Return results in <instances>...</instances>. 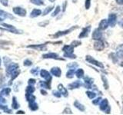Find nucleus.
I'll list each match as a JSON object with an SVG mask.
<instances>
[{"instance_id":"f257e3e1","label":"nucleus","mask_w":123,"mask_h":115,"mask_svg":"<svg viewBox=\"0 0 123 115\" xmlns=\"http://www.w3.org/2000/svg\"><path fill=\"white\" fill-rule=\"evenodd\" d=\"M79 27L78 26H72V28L70 29H68L67 30H64V31H60V32H56L55 34H53L52 37L53 38H59V37H62V36H65V35H66V34H69V33H71L72 31H74L75 29H78Z\"/></svg>"},{"instance_id":"f03ea898","label":"nucleus","mask_w":123,"mask_h":115,"mask_svg":"<svg viewBox=\"0 0 123 115\" xmlns=\"http://www.w3.org/2000/svg\"><path fill=\"white\" fill-rule=\"evenodd\" d=\"M86 61H87V62L90 63L92 64H94V65H95V66H97V67L102 68V69H104V68H105L102 62H100V61H97L96 59L93 58H92L91 55H86Z\"/></svg>"},{"instance_id":"7ed1b4c3","label":"nucleus","mask_w":123,"mask_h":115,"mask_svg":"<svg viewBox=\"0 0 123 115\" xmlns=\"http://www.w3.org/2000/svg\"><path fill=\"white\" fill-rule=\"evenodd\" d=\"M93 48L95 51L101 52V51H102V50H104V48H105V44H104V42L102 41L97 40L94 42Z\"/></svg>"},{"instance_id":"20e7f679","label":"nucleus","mask_w":123,"mask_h":115,"mask_svg":"<svg viewBox=\"0 0 123 115\" xmlns=\"http://www.w3.org/2000/svg\"><path fill=\"white\" fill-rule=\"evenodd\" d=\"M42 58H52V59H56V60H65L62 58H60L59 55L56 53H53V52H50V53H47L45 55H42Z\"/></svg>"},{"instance_id":"39448f33","label":"nucleus","mask_w":123,"mask_h":115,"mask_svg":"<svg viewBox=\"0 0 123 115\" xmlns=\"http://www.w3.org/2000/svg\"><path fill=\"white\" fill-rule=\"evenodd\" d=\"M92 39L93 40H101V38H102V32L100 29H96L95 31L92 32Z\"/></svg>"},{"instance_id":"423d86ee","label":"nucleus","mask_w":123,"mask_h":115,"mask_svg":"<svg viewBox=\"0 0 123 115\" xmlns=\"http://www.w3.org/2000/svg\"><path fill=\"white\" fill-rule=\"evenodd\" d=\"M91 31V26L88 25L85 27V28L82 29V32L79 34V38H87L88 36V34H89Z\"/></svg>"},{"instance_id":"0eeeda50","label":"nucleus","mask_w":123,"mask_h":115,"mask_svg":"<svg viewBox=\"0 0 123 115\" xmlns=\"http://www.w3.org/2000/svg\"><path fill=\"white\" fill-rule=\"evenodd\" d=\"M108 21H109V24L110 27H115L118 22L117 21V15L115 14H110L108 18Z\"/></svg>"},{"instance_id":"6e6552de","label":"nucleus","mask_w":123,"mask_h":115,"mask_svg":"<svg viewBox=\"0 0 123 115\" xmlns=\"http://www.w3.org/2000/svg\"><path fill=\"white\" fill-rule=\"evenodd\" d=\"M94 83V79L90 77H86L84 78V86L87 89H90L92 87V84Z\"/></svg>"},{"instance_id":"1a4fd4ad","label":"nucleus","mask_w":123,"mask_h":115,"mask_svg":"<svg viewBox=\"0 0 123 115\" xmlns=\"http://www.w3.org/2000/svg\"><path fill=\"white\" fill-rule=\"evenodd\" d=\"M74 47L72 45H65L62 48V51L64 52V54L65 55H70V54L74 53Z\"/></svg>"},{"instance_id":"9d476101","label":"nucleus","mask_w":123,"mask_h":115,"mask_svg":"<svg viewBox=\"0 0 123 115\" xmlns=\"http://www.w3.org/2000/svg\"><path fill=\"white\" fill-rule=\"evenodd\" d=\"M40 75L42 78H43L45 80H48V81L51 82L52 80V76L50 75V73L47 71L46 70H42L40 71Z\"/></svg>"},{"instance_id":"9b49d317","label":"nucleus","mask_w":123,"mask_h":115,"mask_svg":"<svg viewBox=\"0 0 123 115\" xmlns=\"http://www.w3.org/2000/svg\"><path fill=\"white\" fill-rule=\"evenodd\" d=\"M13 12H15V14H16L18 15H20V16H25V15H26V10L23 9V8H21V7L14 8Z\"/></svg>"},{"instance_id":"f8f14e48","label":"nucleus","mask_w":123,"mask_h":115,"mask_svg":"<svg viewBox=\"0 0 123 115\" xmlns=\"http://www.w3.org/2000/svg\"><path fill=\"white\" fill-rule=\"evenodd\" d=\"M82 85V82H81L79 80H75V81L68 84V88L70 90H73V89H75V88H79Z\"/></svg>"},{"instance_id":"ddd939ff","label":"nucleus","mask_w":123,"mask_h":115,"mask_svg":"<svg viewBox=\"0 0 123 115\" xmlns=\"http://www.w3.org/2000/svg\"><path fill=\"white\" fill-rule=\"evenodd\" d=\"M109 21H108V19H102L98 24V29H100L102 31L105 30L108 27H109Z\"/></svg>"},{"instance_id":"4468645a","label":"nucleus","mask_w":123,"mask_h":115,"mask_svg":"<svg viewBox=\"0 0 123 115\" xmlns=\"http://www.w3.org/2000/svg\"><path fill=\"white\" fill-rule=\"evenodd\" d=\"M50 73H51L52 75L59 78V77H61V75H62V71L59 67H54L51 69Z\"/></svg>"},{"instance_id":"2eb2a0df","label":"nucleus","mask_w":123,"mask_h":115,"mask_svg":"<svg viewBox=\"0 0 123 115\" xmlns=\"http://www.w3.org/2000/svg\"><path fill=\"white\" fill-rule=\"evenodd\" d=\"M109 106V101H108V100L106 98L103 99V100H102L101 102L99 104V109L102 111H105Z\"/></svg>"},{"instance_id":"dca6fc26","label":"nucleus","mask_w":123,"mask_h":115,"mask_svg":"<svg viewBox=\"0 0 123 115\" xmlns=\"http://www.w3.org/2000/svg\"><path fill=\"white\" fill-rule=\"evenodd\" d=\"M115 54H116L118 59L123 60V44L118 46L116 48V52H115Z\"/></svg>"},{"instance_id":"f3484780","label":"nucleus","mask_w":123,"mask_h":115,"mask_svg":"<svg viewBox=\"0 0 123 115\" xmlns=\"http://www.w3.org/2000/svg\"><path fill=\"white\" fill-rule=\"evenodd\" d=\"M58 90L59 91V92L62 94V95H63L64 97H68V91L62 84H59V85H58Z\"/></svg>"},{"instance_id":"a211bd4d","label":"nucleus","mask_w":123,"mask_h":115,"mask_svg":"<svg viewBox=\"0 0 123 115\" xmlns=\"http://www.w3.org/2000/svg\"><path fill=\"white\" fill-rule=\"evenodd\" d=\"M74 106L76 107L77 109H78L79 110H80V111H85L86 110V107H85V106L82 104H81L79 101H75V102H74Z\"/></svg>"},{"instance_id":"6ab92c4d","label":"nucleus","mask_w":123,"mask_h":115,"mask_svg":"<svg viewBox=\"0 0 123 115\" xmlns=\"http://www.w3.org/2000/svg\"><path fill=\"white\" fill-rule=\"evenodd\" d=\"M28 47L29 48H35V49H37V50H39V51H44V50L46 49L45 44L37 45H29V46H28Z\"/></svg>"},{"instance_id":"aec40b11","label":"nucleus","mask_w":123,"mask_h":115,"mask_svg":"<svg viewBox=\"0 0 123 115\" xmlns=\"http://www.w3.org/2000/svg\"><path fill=\"white\" fill-rule=\"evenodd\" d=\"M84 74H85V72L83 71V69H82V68H78L75 71V76L78 78H84Z\"/></svg>"},{"instance_id":"412c9836","label":"nucleus","mask_w":123,"mask_h":115,"mask_svg":"<svg viewBox=\"0 0 123 115\" xmlns=\"http://www.w3.org/2000/svg\"><path fill=\"white\" fill-rule=\"evenodd\" d=\"M42 14V12L40 9H35L32 11V12H31L30 14V17L32 18H36L37 16H38V15H40Z\"/></svg>"},{"instance_id":"4be33fe9","label":"nucleus","mask_w":123,"mask_h":115,"mask_svg":"<svg viewBox=\"0 0 123 115\" xmlns=\"http://www.w3.org/2000/svg\"><path fill=\"white\" fill-rule=\"evenodd\" d=\"M39 85L43 87V88H46V89H50L51 88V86H50V81H48V80H45V81H41L39 82Z\"/></svg>"},{"instance_id":"5701e85b","label":"nucleus","mask_w":123,"mask_h":115,"mask_svg":"<svg viewBox=\"0 0 123 115\" xmlns=\"http://www.w3.org/2000/svg\"><path fill=\"white\" fill-rule=\"evenodd\" d=\"M75 69H68V71L66 73V78H72L75 75Z\"/></svg>"},{"instance_id":"b1692460","label":"nucleus","mask_w":123,"mask_h":115,"mask_svg":"<svg viewBox=\"0 0 123 115\" xmlns=\"http://www.w3.org/2000/svg\"><path fill=\"white\" fill-rule=\"evenodd\" d=\"M29 108L32 111H35L38 110V104L36 103V101H32V102H29Z\"/></svg>"},{"instance_id":"393cba45","label":"nucleus","mask_w":123,"mask_h":115,"mask_svg":"<svg viewBox=\"0 0 123 115\" xmlns=\"http://www.w3.org/2000/svg\"><path fill=\"white\" fill-rule=\"evenodd\" d=\"M25 98L27 99V101L29 102H32V101H35L36 100V97L32 94H29V93H26L25 94Z\"/></svg>"},{"instance_id":"a878e982","label":"nucleus","mask_w":123,"mask_h":115,"mask_svg":"<svg viewBox=\"0 0 123 115\" xmlns=\"http://www.w3.org/2000/svg\"><path fill=\"white\" fill-rule=\"evenodd\" d=\"M53 8H54L53 6H48L47 8H45V9L44 10L42 15H48V14L50 12H51V11L53 9Z\"/></svg>"},{"instance_id":"bb28decb","label":"nucleus","mask_w":123,"mask_h":115,"mask_svg":"<svg viewBox=\"0 0 123 115\" xmlns=\"http://www.w3.org/2000/svg\"><path fill=\"white\" fill-rule=\"evenodd\" d=\"M11 91V89L10 88H4V89L0 92V95L2 96H4V95H8Z\"/></svg>"},{"instance_id":"cd10ccee","label":"nucleus","mask_w":123,"mask_h":115,"mask_svg":"<svg viewBox=\"0 0 123 115\" xmlns=\"http://www.w3.org/2000/svg\"><path fill=\"white\" fill-rule=\"evenodd\" d=\"M86 95L88 96V98L94 99L95 98V96H96V94L95 93V92H93V91H87L86 92Z\"/></svg>"},{"instance_id":"c85d7f7f","label":"nucleus","mask_w":123,"mask_h":115,"mask_svg":"<svg viewBox=\"0 0 123 115\" xmlns=\"http://www.w3.org/2000/svg\"><path fill=\"white\" fill-rule=\"evenodd\" d=\"M102 79L103 80V85H104V87L105 88V89H108L109 88V84H108V80L106 79V78L104 75H102Z\"/></svg>"},{"instance_id":"c756f323","label":"nucleus","mask_w":123,"mask_h":115,"mask_svg":"<svg viewBox=\"0 0 123 115\" xmlns=\"http://www.w3.org/2000/svg\"><path fill=\"white\" fill-rule=\"evenodd\" d=\"M60 11H61V9H60V6H57V7L55 8V11L53 12V13L52 14V17H55V16H56V15L59 14V12H60Z\"/></svg>"},{"instance_id":"7c9ffc66","label":"nucleus","mask_w":123,"mask_h":115,"mask_svg":"<svg viewBox=\"0 0 123 115\" xmlns=\"http://www.w3.org/2000/svg\"><path fill=\"white\" fill-rule=\"evenodd\" d=\"M34 91H35V87L32 85H29V86L27 87V88H26V93L32 94Z\"/></svg>"},{"instance_id":"2f4dec72","label":"nucleus","mask_w":123,"mask_h":115,"mask_svg":"<svg viewBox=\"0 0 123 115\" xmlns=\"http://www.w3.org/2000/svg\"><path fill=\"white\" fill-rule=\"evenodd\" d=\"M102 100V99L101 97H98V98H95V100H93V101H92V104H93L94 105H98L99 104H100V102H101Z\"/></svg>"},{"instance_id":"473e14b6","label":"nucleus","mask_w":123,"mask_h":115,"mask_svg":"<svg viewBox=\"0 0 123 115\" xmlns=\"http://www.w3.org/2000/svg\"><path fill=\"white\" fill-rule=\"evenodd\" d=\"M71 45L73 46L74 48L75 47H78V46H79L80 45H82V42H81V41H78V40H75V41H73Z\"/></svg>"},{"instance_id":"72a5a7b5","label":"nucleus","mask_w":123,"mask_h":115,"mask_svg":"<svg viewBox=\"0 0 123 115\" xmlns=\"http://www.w3.org/2000/svg\"><path fill=\"white\" fill-rule=\"evenodd\" d=\"M68 68H69V69H75L77 67L79 66V64H76V63H74V62H72L71 64H68Z\"/></svg>"},{"instance_id":"f704fd0d","label":"nucleus","mask_w":123,"mask_h":115,"mask_svg":"<svg viewBox=\"0 0 123 115\" xmlns=\"http://www.w3.org/2000/svg\"><path fill=\"white\" fill-rule=\"evenodd\" d=\"M7 15H8V13L4 12L2 11H0V21L3 20L4 18H6L7 17Z\"/></svg>"},{"instance_id":"c9c22d12","label":"nucleus","mask_w":123,"mask_h":115,"mask_svg":"<svg viewBox=\"0 0 123 115\" xmlns=\"http://www.w3.org/2000/svg\"><path fill=\"white\" fill-rule=\"evenodd\" d=\"M19 107L18 104L17 103L16 101V99H15V98H13V101H12V107L14 109H17L18 107Z\"/></svg>"},{"instance_id":"e433bc0d","label":"nucleus","mask_w":123,"mask_h":115,"mask_svg":"<svg viewBox=\"0 0 123 115\" xmlns=\"http://www.w3.org/2000/svg\"><path fill=\"white\" fill-rule=\"evenodd\" d=\"M52 94H53L54 96H55L56 98H61V96H62V94L59 92V91H55H55H52Z\"/></svg>"},{"instance_id":"4c0bfd02","label":"nucleus","mask_w":123,"mask_h":115,"mask_svg":"<svg viewBox=\"0 0 123 115\" xmlns=\"http://www.w3.org/2000/svg\"><path fill=\"white\" fill-rule=\"evenodd\" d=\"M64 57L65 58H71V59H75L76 58V55L73 54H70V55H64Z\"/></svg>"},{"instance_id":"58836bf2","label":"nucleus","mask_w":123,"mask_h":115,"mask_svg":"<svg viewBox=\"0 0 123 115\" xmlns=\"http://www.w3.org/2000/svg\"><path fill=\"white\" fill-rule=\"evenodd\" d=\"M91 6V0H86V3H85V7L86 9H88Z\"/></svg>"},{"instance_id":"ea45409f","label":"nucleus","mask_w":123,"mask_h":115,"mask_svg":"<svg viewBox=\"0 0 123 115\" xmlns=\"http://www.w3.org/2000/svg\"><path fill=\"white\" fill-rule=\"evenodd\" d=\"M32 62L30 60H29V59H26L24 61V65H25V66H30V65H32Z\"/></svg>"},{"instance_id":"a19ab883","label":"nucleus","mask_w":123,"mask_h":115,"mask_svg":"<svg viewBox=\"0 0 123 115\" xmlns=\"http://www.w3.org/2000/svg\"><path fill=\"white\" fill-rule=\"evenodd\" d=\"M31 73L34 75H37L38 74V68H33L31 70Z\"/></svg>"},{"instance_id":"79ce46f5","label":"nucleus","mask_w":123,"mask_h":115,"mask_svg":"<svg viewBox=\"0 0 123 115\" xmlns=\"http://www.w3.org/2000/svg\"><path fill=\"white\" fill-rule=\"evenodd\" d=\"M63 114H72V110H71V109L69 108V107H66L64 110H63Z\"/></svg>"},{"instance_id":"37998d69","label":"nucleus","mask_w":123,"mask_h":115,"mask_svg":"<svg viewBox=\"0 0 123 115\" xmlns=\"http://www.w3.org/2000/svg\"><path fill=\"white\" fill-rule=\"evenodd\" d=\"M36 84V80L35 79H29V85H33Z\"/></svg>"},{"instance_id":"c03bdc74","label":"nucleus","mask_w":123,"mask_h":115,"mask_svg":"<svg viewBox=\"0 0 123 115\" xmlns=\"http://www.w3.org/2000/svg\"><path fill=\"white\" fill-rule=\"evenodd\" d=\"M66 6H67V1H65V2L62 5V12H65L66 9Z\"/></svg>"},{"instance_id":"a18cd8bd","label":"nucleus","mask_w":123,"mask_h":115,"mask_svg":"<svg viewBox=\"0 0 123 115\" xmlns=\"http://www.w3.org/2000/svg\"><path fill=\"white\" fill-rule=\"evenodd\" d=\"M118 25H120V27H122V28L123 29V19H120V20L118 22Z\"/></svg>"},{"instance_id":"49530a36","label":"nucleus","mask_w":123,"mask_h":115,"mask_svg":"<svg viewBox=\"0 0 123 115\" xmlns=\"http://www.w3.org/2000/svg\"><path fill=\"white\" fill-rule=\"evenodd\" d=\"M115 2H116L118 5L123 6V0H115Z\"/></svg>"},{"instance_id":"de8ad7c7","label":"nucleus","mask_w":123,"mask_h":115,"mask_svg":"<svg viewBox=\"0 0 123 115\" xmlns=\"http://www.w3.org/2000/svg\"><path fill=\"white\" fill-rule=\"evenodd\" d=\"M0 2H1L4 6H7V0H0Z\"/></svg>"},{"instance_id":"09e8293b","label":"nucleus","mask_w":123,"mask_h":115,"mask_svg":"<svg viewBox=\"0 0 123 115\" xmlns=\"http://www.w3.org/2000/svg\"><path fill=\"white\" fill-rule=\"evenodd\" d=\"M48 24H49V22L47 21V22H46L45 23V22H42V23H39V25H41V26H42V25H43V26H45L46 25H48Z\"/></svg>"},{"instance_id":"8fccbe9b","label":"nucleus","mask_w":123,"mask_h":115,"mask_svg":"<svg viewBox=\"0 0 123 115\" xmlns=\"http://www.w3.org/2000/svg\"><path fill=\"white\" fill-rule=\"evenodd\" d=\"M41 93H42V94H43V95L47 94V92H46L45 91H44V90H41Z\"/></svg>"},{"instance_id":"3c124183","label":"nucleus","mask_w":123,"mask_h":115,"mask_svg":"<svg viewBox=\"0 0 123 115\" xmlns=\"http://www.w3.org/2000/svg\"><path fill=\"white\" fill-rule=\"evenodd\" d=\"M17 114H25V113L23 112V111H18Z\"/></svg>"},{"instance_id":"603ef678","label":"nucleus","mask_w":123,"mask_h":115,"mask_svg":"<svg viewBox=\"0 0 123 115\" xmlns=\"http://www.w3.org/2000/svg\"><path fill=\"white\" fill-rule=\"evenodd\" d=\"M72 2H73V3H75V2H77V0H72Z\"/></svg>"},{"instance_id":"864d4df0","label":"nucleus","mask_w":123,"mask_h":115,"mask_svg":"<svg viewBox=\"0 0 123 115\" xmlns=\"http://www.w3.org/2000/svg\"><path fill=\"white\" fill-rule=\"evenodd\" d=\"M49 1H50V2H54L55 1V0H49Z\"/></svg>"},{"instance_id":"5fc2aeb1","label":"nucleus","mask_w":123,"mask_h":115,"mask_svg":"<svg viewBox=\"0 0 123 115\" xmlns=\"http://www.w3.org/2000/svg\"><path fill=\"white\" fill-rule=\"evenodd\" d=\"M0 64H1V58H0Z\"/></svg>"}]
</instances>
